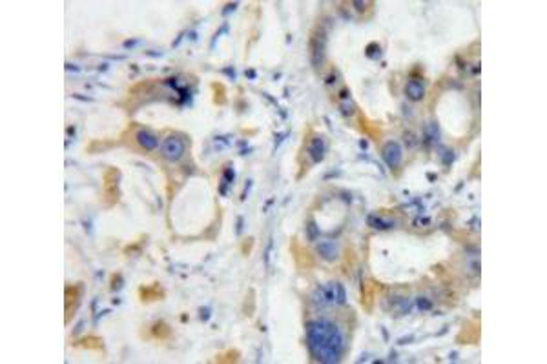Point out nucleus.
I'll return each instance as SVG.
<instances>
[{
    "label": "nucleus",
    "mask_w": 547,
    "mask_h": 364,
    "mask_svg": "<svg viewBox=\"0 0 547 364\" xmlns=\"http://www.w3.org/2000/svg\"><path fill=\"white\" fill-rule=\"evenodd\" d=\"M307 342L312 355L321 363H338L345 348V339L339 328L325 319L310 322Z\"/></svg>",
    "instance_id": "f257e3e1"
},
{
    "label": "nucleus",
    "mask_w": 547,
    "mask_h": 364,
    "mask_svg": "<svg viewBox=\"0 0 547 364\" xmlns=\"http://www.w3.org/2000/svg\"><path fill=\"white\" fill-rule=\"evenodd\" d=\"M119 179H121V173L117 168H108L103 175V198H104V206H111L117 204L119 200Z\"/></svg>",
    "instance_id": "f03ea898"
},
{
    "label": "nucleus",
    "mask_w": 547,
    "mask_h": 364,
    "mask_svg": "<svg viewBox=\"0 0 547 364\" xmlns=\"http://www.w3.org/2000/svg\"><path fill=\"white\" fill-rule=\"evenodd\" d=\"M325 46H327V31L325 27L319 24L315 26L310 33V42H309V49H310V60L315 68H319L325 60Z\"/></svg>",
    "instance_id": "7ed1b4c3"
},
{
    "label": "nucleus",
    "mask_w": 547,
    "mask_h": 364,
    "mask_svg": "<svg viewBox=\"0 0 547 364\" xmlns=\"http://www.w3.org/2000/svg\"><path fill=\"white\" fill-rule=\"evenodd\" d=\"M161 155L170 162H177V160L184 155V142L181 141L179 137H168L166 141L162 142L161 146Z\"/></svg>",
    "instance_id": "20e7f679"
},
{
    "label": "nucleus",
    "mask_w": 547,
    "mask_h": 364,
    "mask_svg": "<svg viewBox=\"0 0 547 364\" xmlns=\"http://www.w3.org/2000/svg\"><path fill=\"white\" fill-rule=\"evenodd\" d=\"M381 155H383V160L387 162V166L391 170H398L399 164H401V159H403V151H401V146L398 142H387L383 149H381Z\"/></svg>",
    "instance_id": "39448f33"
},
{
    "label": "nucleus",
    "mask_w": 547,
    "mask_h": 364,
    "mask_svg": "<svg viewBox=\"0 0 547 364\" xmlns=\"http://www.w3.org/2000/svg\"><path fill=\"white\" fill-rule=\"evenodd\" d=\"M80 284H68L66 286V324L70 322V319L75 315V310L78 306V300H80Z\"/></svg>",
    "instance_id": "423d86ee"
},
{
    "label": "nucleus",
    "mask_w": 547,
    "mask_h": 364,
    "mask_svg": "<svg viewBox=\"0 0 547 364\" xmlns=\"http://www.w3.org/2000/svg\"><path fill=\"white\" fill-rule=\"evenodd\" d=\"M312 300L317 306H330L336 304V284H325V286L317 288L312 295Z\"/></svg>",
    "instance_id": "0eeeda50"
},
{
    "label": "nucleus",
    "mask_w": 547,
    "mask_h": 364,
    "mask_svg": "<svg viewBox=\"0 0 547 364\" xmlns=\"http://www.w3.org/2000/svg\"><path fill=\"white\" fill-rule=\"evenodd\" d=\"M325 151H327V146H325V139L323 137H319V135H315V137H312L309 142V146H307V153H309L310 160L312 162H321L323 157H325Z\"/></svg>",
    "instance_id": "6e6552de"
},
{
    "label": "nucleus",
    "mask_w": 547,
    "mask_h": 364,
    "mask_svg": "<svg viewBox=\"0 0 547 364\" xmlns=\"http://www.w3.org/2000/svg\"><path fill=\"white\" fill-rule=\"evenodd\" d=\"M135 141H137V144H139L142 149H146V151H154L155 147L159 146L157 135L152 133L150 129H139L135 135Z\"/></svg>",
    "instance_id": "1a4fd4ad"
},
{
    "label": "nucleus",
    "mask_w": 547,
    "mask_h": 364,
    "mask_svg": "<svg viewBox=\"0 0 547 364\" xmlns=\"http://www.w3.org/2000/svg\"><path fill=\"white\" fill-rule=\"evenodd\" d=\"M317 253L325 261H336L338 259V244L334 241H319L317 243Z\"/></svg>",
    "instance_id": "9d476101"
},
{
    "label": "nucleus",
    "mask_w": 547,
    "mask_h": 364,
    "mask_svg": "<svg viewBox=\"0 0 547 364\" xmlns=\"http://www.w3.org/2000/svg\"><path fill=\"white\" fill-rule=\"evenodd\" d=\"M139 297L142 302H150V300H159L162 297V290L159 288V284L155 282L154 286H142L139 290Z\"/></svg>",
    "instance_id": "9b49d317"
},
{
    "label": "nucleus",
    "mask_w": 547,
    "mask_h": 364,
    "mask_svg": "<svg viewBox=\"0 0 547 364\" xmlns=\"http://www.w3.org/2000/svg\"><path fill=\"white\" fill-rule=\"evenodd\" d=\"M405 93L411 100H421L425 97V88L421 82H416V80H409L405 86Z\"/></svg>",
    "instance_id": "f8f14e48"
},
{
    "label": "nucleus",
    "mask_w": 547,
    "mask_h": 364,
    "mask_svg": "<svg viewBox=\"0 0 547 364\" xmlns=\"http://www.w3.org/2000/svg\"><path fill=\"white\" fill-rule=\"evenodd\" d=\"M75 346H78V348H84V350L99 351L101 348H103V339L95 337V335H88V337H84L82 340H78Z\"/></svg>",
    "instance_id": "ddd939ff"
},
{
    "label": "nucleus",
    "mask_w": 547,
    "mask_h": 364,
    "mask_svg": "<svg viewBox=\"0 0 547 364\" xmlns=\"http://www.w3.org/2000/svg\"><path fill=\"white\" fill-rule=\"evenodd\" d=\"M152 333H154V337H157L159 340H166V339L172 335V328H170L166 322L159 320V322H155V324L152 326Z\"/></svg>",
    "instance_id": "4468645a"
},
{
    "label": "nucleus",
    "mask_w": 547,
    "mask_h": 364,
    "mask_svg": "<svg viewBox=\"0 0 547 364\" xmlns=\"http://www.w3.org/2000/svg\"><path fill=\"white\" fill-rule=\"evenodd\" d=\"M372 291H374L372 282H367V284L361 286V302H363V306L367 308V310L372 308Z\"/></svg>",
    "instance_id": "2eb2a0df"
},
{
    "label": "nucleus",
    "mask_w": 547,
    "mask_h": 364,
    "mask_svg": "<svg viewBox=\"0 0 547 364\" xmlns=\"http://www.w3.org/2000/svg\"><path fill=\"white\" fill-rule=\"evenodd\" d=\"M212 90H213V102L217 104V106H223V104L226 102V88L223 84L213 82Z\"/></svg>",
    "instance_id": "dca6fc26"
},
{
    "label": "nucleus",
    "mask_w": 547,
    "mask_h": 364,
    "mask_svg": "<svg viewBox=\"0 0 547 364\" xmlns=\"http://www.w3.org/2000/svg\"><path fill=\"white\" fill-rule=\"evenodd\" d=\"M368 224L372 228H378V230H387V228H392V220H385L381 217H376V215H370L368 217Z\"/></svg>",
    "instance_id": "f3484780"
},
{
    "label": "nucleus",
    "mask_w": 547,
    "mask_h": 364,
    "mask_svg": "<svg viewBox=\"0 0 547 364\" xmlns=\"http://www.w3.org/2000/svg\"><path fill=\"white\" fill-rule=\"evenodd\" d=\"M237 359H239V351L232 350V351H226V353H223V355H217L213 361H215V363H235Z\"/></svg>",
    "instance_id": "a211bd4d"
},
{
    "label": "nucleus",
    "mask_w": 547,
    "mask_h": 364,
    "mask_svg": "<svg viewBox=\"0 0 547 364\" xmlns=\"http://www.w3.org/2000/svg\"><path fill=\"white\" fill-rule=\"evenodd\" d=\"M111 146H115V144H111V142H99V141H93L90 144V146H88V153H93V151H95V149H106V147H111Z\"/></svg>",
    "instance_id": "6ab92c4d"
},
{
    "label": "nucleus",
    "mask_w": 547,
    "mask_h": 364,
    "mask_svg": "<svg viewBox=\"0 0 547 364\" xmlns=\"http://www.w3.org/2000/svg\"><path fill=\"white\" fill-rule=\"evenodd\" d=\"M345 302V288L343 284L336 282V304H343Z\"/></svg>",
    "instance_id": "aec40b11"
},
{
    "label": "nucleus",
    "mask_w": 547,
    "mask_h": 364,
    "mask_svg": "<svg viewBox=\"0 0 547 364\" xmlns=\"http://www.w3.org/2000/svg\"><path fill=\"white\" fill-rule=\"evenodd\" d=\"M307 233H309L310 241H315V239H317V226H315L314 220H310V222L307 224Z\"/></svg>",
    "instance_id": "412c9836"
},
{
    "label": "nucleus",
    "mask_w": 547,
    "mask_h": 364,
    "mask_svg": "<svg viewBox=\"0 0 547 364\" xmlns=\"http://www.w3.org/2000/svg\"><path fill=\"white\" fill-rule=\"evenodd\" d=\"M246 302H248V308H245V313L246 315H252V313H254V290L248 291V299H246Z\"/></svg>",
    "instance_id": "4be33fe9"
},
{
    "label": "nucleus",
    "mask_w": 547,
    "mask_h": 364,
    "mask_svg": "<svg viewBox=\"0 0 547 364\" xmlns=\"http://www.w3.org/2000/svg\"><path fill=\"white\" fill-rule=\"evenodd\" d=\"M252 246H254V239H252V237H248V239H246V243H243V253H245V257H248L250 255V251H252Z\"/></svg>",
    "instance_id": "5701e85b"
},
{
    "label": "nucleus",
    "mask_w": 547,
    "mask_h": 364,
    "mask_svg": "<svg viewBox=\"0 0 547 364\" xmlns=\"http://www.w3.org/2000/svg\"><path fill=\"white\" fill-rule=\"evenodd\" d=\"M418 308L419 310H429V308H431V300H427L425 297L418 299Z\"/></svg>",
    "instance_id": "b1692460"
},
{
    "label": "nucleus",
    "mask_w": 547,
    "mask_h": 364,
    "mask_svg": "<svg viewBox=\"0 0 547 364\" xmlns=\"http://www.w3.org/2000/svg\"><path fill=\"white\" fill-rule=\"evenodd\" d=\"M113 279H115V284H111V288H113V290H119V288H121V277H119V275H113Z\"/></svg>",
    "instance_id": "393cba45"
}]
</instances>
